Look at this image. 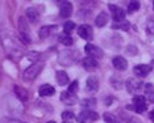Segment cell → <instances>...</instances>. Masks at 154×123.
<instances>
[{"label": "cell", "mask_w": 154, "mask_h": 123, "mask_svg": "<svg viewBox=\"0 0 154 123\" xmlns=\"http://www.w3.org/2000/svg\"><path fill=\"white\" fill-rule=\"evenodd\" d=\"M74 29H75V22H72V21H67V22H65V25H63L65 34H70Z\"/></svg>", "instance_id": "28"}, {"label": "cell", "mask_w": 154, "mask_h": 123, "mask_svg": "<svg viewBox=\"0 0 154 123\" xmlns=\"http://www.w3.org/2000/svg\"><path fill=\"white\" fill-rule=\"evenodd\" d=\"M150 119H152V121L154 122V110L152 111V113H150Z\"/></svg>", "instance_id": "35"}, {"label": "cell", "mask_w": 154, "mask_h": 123, "mask_svg": "<svg viewBox=\"0 0 154 123\" xmlns=\"http://www.w3.org/2000/svg\"><path fill=\"white\" fill-rule=\"evenodd\" d=\"M111 83H112V85H113L116 89H119L121 85H122V81L120 80V77L119 76H113V77H111Z\"/></svg>", "instance_id": "30"}, {"label": "cell", "mask_w": 154, "mask_h": 123, "mask_svg": "<svg viewBox=\"0 0 154 123\" xmlns=\"http://www.w3.org/2000/svg\"><path fill=\"white\" fill-rule=\"evenodd\" d=\"M78 34L80 38H83V40H92V36H94V30L92 28L90 25H87V24H83V25H80L78 28Z\"/></svg>", "instance_id": "8"}, {"label": "cell", "mask_w": 154, "mask_h": 123, "mask_svg": "<svg viewBox=\"0 0 154 123\" xmlns=\"http://www.w3.org/2000/svg\"><path fill=\"white\" fill-rule=\"evenodd\" d=\"M97 118H99V115L94 110H83L78 115V122L79 123H94Z\"/></svg>", "instance_id": "3"}, {"label": "cell", "mask_w": 154, "mask_h": 123, "mask_svg": "<svg viewBox=\"0 0 154 123\" xmlns=\"http://www.w3.org/2000/svg\"><path fill=\"white\" fill-rule=\"evenodd\" d=\"M112 64H113V67L116 69H119V71H125V69L128 68L127 59L122 58V57H115L112 59Z\"/></svg>", "instance_id": "11"}, {"label": "cell", "mask_w": 154, "mask_h": 123, "mask_svg": "<svg viewBox=\"0 0 154 123\" xmlns=\"http://www.w3.org/2000/svg\"><path fill=\"white\" fill-rule=\"evenodd\" d=\"M3 45H4V48L5 51L8 52L9 55H13V57H20V54H21V51L17 48V46L15 43H13L12 41H9L8 38H7V41L3 38Z\"/></svg>", "instance_id": "9"}, {"label": "cell", "mask_w": 154, "mask_h": 123, "mask_svg": "<svg viewBox=\"0 0 154 123\" xmlns=\"http://www.w3.org/2000/svg\"><path fill=\"white\" fill-rule=\"evenodd\" d=\"M76 90H78V81L75 80V81H72L71 84H70L67 92H69V93H71V94H75V93H76Z\"/></svg>", "instance_id": "32"}, {"label": "cell", "mask_w": 154, "mask_h": 123, "mask_svg": "<svg viewBox=\"0 0 154 123\" xmlns=\"http://www.w3.org/2000/svg\"><path fill=\"white\" fill-rule=\"evenodd\" d=\"M140 1H131L129 3V5H128V12L129 13H133V12H136V10H138L140 9Z\"/></svg>", "instance_id": "29"}, {"label": "cell", "mask_w": 154, "mask_h": 123, "mask_svg": "<svg viewBox=\"0 0 154 123\" xmlns=\"http://www.w3.org/2000/svg\"><path fill=\"white\" fill-rule=\"evenodd\" d=\"M109 10L112 13V19L115 20V22H120V21L125 20V12L124 9L120 8L116 4H109Z\"/></svg>", "instance_id": "5"}, {"label": "cell", "mask_w": 154, "mask_h": 123, "mask_svg": "<svg viewBox=\"0 0 154 123\" xmlns=\"http://www.w3.org/2000/svg\"><path fill=\"white\" fill-rule=\"evenodd\" d=\"M26 17H28V20H30L32 22H37L38 19H40V15H38L36 8H28L26 9Z\"/></svg>", "instance_id": "21"}, {"label": "cell", "mask_w": 154, "mask_h": 123, "mask_svg": "<svg viewBox=\"0 0 154 123\" xmlns=\"http://www.w3.org/2000/svg\"><path fill=\"white\" fill-rule=\"evenodd\" d=\"M146 98L143 96H136L133 98V106H134V111L138 114H142L143 111L148 109V104H146Z\"/></svg>", "instance_id": "4"}, {"label": "cell", "mask_w": 154, "mask_h": 123, "mask_svg": "<svg viewBox=\"0 0 154 123\" xmlns=\"http://www.w3.org/2000/svg\"><path fill=\"white\" fill-rule=\"evenodd\" d=\"M54 88L51 85H49V84H44V85H41L40 90H38V93H40L41 97H49V96H53L54 94Z\"/></svg>", "instance_id": "16"}, {"label": "cell", "mask_w": 154, "mask_h": 123, "mask_svg": "<svg viewBox=\"0 0 154 123\" xmlns=\"http://www.w3.org/2000/svg\"><path fill=\"white\" fill-rule=\"evenodd\" d=\"M53 29V28H50V26H44L42 29L40 30V34H41V38H46L49 37V34H50V30Z\"/></svg>", "instance_id": "31"}, {"label": "cell", "mask_w": 154, "mask_h": 123, "mask_svg": "<svg viewBox=\"0 0 154 123\" xmlns=\"http://www.w3.org/2000/svg\"><path fill=\"white\" fill-rule=\"evenodd\" d=\"M143 84L141 80L138 79H128L127 80V89L129 93H137L138 90H141Z\"/></svg>", "instance_id": "7"}, {"label": "cell", "mask_w": 154, "mask_h": 123, "mask_svg": "<svg viewBox=\"0 0 154 123\" xmlns=\"http://www.w3.org/2000/svg\"><path fill=\"white\" fill-rule=\"evenodd\" d=\"M87 89L90 92H96L97 88H99V81H97V77L96 76H90L87 79Z\"/></svg>", "instance_id": "17"}, {"label": "cell", "mask_w": 154, "mask_h": 123, "mask_svg": "<svg viewBox=\"0 0 154 123\" xmlns=\"http://www.w3.org/2000/svg\"><path fill=\"white\" fill-rule=\"evenodd\" d=\"M61 100L62 102L66 104V105H75L78 102V97L75 96V94H71L69 92H63L61 94Z\"/></svg>", "instance_id": "14"}, {"label": "cell", "mask_w": 154, "mask_h": 123, "mask_svg": "<svg viewBox=\"0 0 154 123\" xmlns=\"http://www.w3.org/2000/svg\"><path fill=\"white\" fill-rule=\"evenodd\" d=\"M20 123H23V122H20Z\"/></svg>", "instance_id": "38"}, {"label": "cell", "mask_w": 154, "mask_h": 123, "mask_svg": "<svg viewBox=\"0 0 154 123\" xmlns=\"http://www.w3.org/2000/svg\"><path fill=\"white\" fill-rule=\"evenodd\" d=\"M129 26H131V24H129L127 20L120 21V22H115L113 25H112V28H113V29H121V30H128Z\"/></svg>", "instance_id": "26"}, {"label": "cell", "mask_w": 154, "mask_h": 123, "mask_svg": "<svg viewBox=\"0 0 154 123\" xmlns=\"http://www.w3.org/2000/svg\"><path fill=\"white\" fill-rule=\"evenodd\" d=\"M146 30H148V33L150 34V36H153V34H154V20H149V21H148Z\"/></svg>", "instance_id": "33"}, {"label": "cell", "mask_w": 154, "mask_h": 123, "mask_svg": "<svg viewBox=\"0 0 154 123\" xmlns=\"http://www.w3.org/2000/svg\"><path fill=\"white\" fill-rule=\"evenodd\" d=\"M150 71H152V67L149 64H138L134 67V73L137 75L138 77H145L148 76Z\"/></svg>", "instance_id": "12"}, {"label": "cell", "mask_w": 154, "mask_h": 123, "mask_svg": "<svg viewBox=\"0 0 154 123\" xmlns=\"http://www.w3.org/2000/svg\"><path fill=\"white\" fill-rule=\"evenodd\" d=\"M85 51L90 58H94V59H99V58L103 57V51H101L97 46H95V45L87 43L85 46Z\"/></svg>", "instance_id": "6"}, {"label": "cell", "mask_w": 154, "mask_h": 123, "mask_svg": "<svg viewBox=\"0 0 154 123\" xmlns=\"http://www.w3.org/2000/svg\"><path fill=\"white\" fill-rule=\"evenodd\" d=\"M15 94H16V97L19 98L20 101H26L28 100V97H29V94H28V90L25 89V88H23V86H20V85H15Z\"/></svg>", "instance_id": "15"}, {"label": "cell", "mask_w": 154, "mask_h": 123, "mask_svg": "<svg viewBox=\"0 0 154 123\" xmlns=\"http://www.w3.org/2000/svg\"><path fill=\"white\" fill-rule=\"evenodd\" d=\"M78 59H79V54L76 51L66 50V51H62L61 54H59L58 62L61 63L62 66H70V64H74Z\"/></svg>", "instance_id": "2"}, {"label": "cell", "mask_w": 154, "mask_h": 123, "mask_svg": "<svg viewBox=\"0 0 154 123\" xmlns=\"http://www.w3.org/2000/svg\"><path fill=\"white\" fill-rule=\"evenodd\" d=\"M55 77H57V83L59 84V85L63 86V85H66V84H69V76L65 71H58Z\"/></svg>", "instance_id": "20"}, {"label": "cell", "mask_w": 154, "mask_h": 123, "mask_svg": "<svg viewBox=\"0 0 154 123\" xmlns=\"http://www.w3.org/2000/svg\"><path fill=\"white\" fill-rule=\"evenodd\" d=\"M108 15L106 12H101V13H99L97 15V17H96V20H95V24H96V26H99V28H101V26H106L107 25V22H108Z\"/></svg>", "instance_id": "19"}, {"label": "cell", "mask_w": 154, "mask_h": 123, "mask_svg": "<svg viewBox=\"0 0 154 123\" xmlns=\"http://www.w3.org/2000/svg\"><path fill=\"white\" fill-rule=\"evenodd\" d=\"M80 104H82L83 107H86V110H91V109H94L96 106V102L94 98H86V100H83Z\"/></svg>", "instance_id": "25"}, {"label": "cell", "mask_w": 154, "mask_h": 123, "mask_svg": "<svg viewBox=\"0 0 154 123\" xmlns=\"http://www.w3.org/2000/svg\"><path fill=\"white\" fill-rule=\"evenodd\" d=\"M0 123H20V121H16V119H11V118H3Z\"/></svg>", "instance_id": "34"}, {"label": "cell", "mask_w": 154, "mask_h": 123, "mask_svg": "<svg viewBox=\"0 0 154 123\" xmlns=\"http://www.w3.org/2000/svg\"><path fill=\"white\" fill-rule=\"evenodd\" d=\"M72 13V4L69 1H63L59 7V15H61L62 19H67V17L71 16Z\"/></svg>", "instance_id": "10"}, {"label": "cell", "mask_w": 154, "mask_h": 123, "mask_svg": "<svg viewBox=\"0 0 154 123\" xmlns=\"http://www.w3.org/2000/svg\"><path fill=\"white\" fill-rule=\"evenodd\" d=\"M153 9H154V1H153Z\"/></svg>", "instance_id": "37"}, {"label": "cell", "mask_w": 154, "mask_h": 123, "mask_svg": "<svg viewBox=\"0 0 154 123\" xmlns=\"http://www.w3.org/2000/svg\"><path fill=\"white\" fill-rule=\"evenodd\" d=\"M145 98L150 102H154V89L152 84H145Z\"/></svg>", "instance_id": "22"}, {"label": "cell", "mask_w": 154, "mask_h": 123, "mask_svg": "<svg viewBox=\"0 0 154 123\" xmlns=\"http://www.w3.org/2000/svg\"><path fill=\"white\" fill-rule=\"evenodd\" d=\"M120 118H121V123H142L138 118L129 115L125 111H120Z\"/></svg>", "instance_id": "18"}, {"label": "cell", "mask_w": 154, "mask_h": 123, "mask_svg": "<svg viewBox=\"0 0 154 123\" xmlns=\"http://www.w3.org/2000/svg\"><path fill=\"white\" fill-rule=\"evenodd\" d=\"M62 121L63 123H74L75 122V115L72 111H65L62 113Z\"/></svg>", "instance_id": "24"}, {"label": "cell", "mask_w": 154, "mask_h": 123, "mask_svg": "<svg viewBox=\"0 0 154 123\" xmlns=\"http://www.w3.org/2000/svg\"><path fill=\"white\" fill-rule=\"evenodd\" d=\"M104 121H106L107 123H120L119 122V119L116 118V115L111 114V113H104Z\"/></svg>", "instance_id": "27"}, {"label": "cell", "mask_w": 154, "mask_h": 123, "mask_svg": "<svg viewBox=\"0 0 154 123\" xmlns=\"http://www.w3.org/2000/svg\"><path fill=\"white\" fill-rule=\"evenodd\" d=\"M58 41L61 42L62 45H65V46H71L72 43H74V41H72V38L70 37V34H59L58 36Z\"/></svg>", "instance_id": "23"}, {"label": "cell", "mask_w": 154, "mask_h": 123, "mask_svg": "<svg viewBox=\"0 0 154 123\" xmlns=\"http://www.w3.org/2000/svg\"><path fill=\"white\" fill-rule=\"evenodd\" d=\"M44 66H45L44 62H37V63H34V64H32L30 67H28L25 71H24V75H23L24 80H26V81H32V80H34L41 73Z\"/></svg>", "instance_id": "1"}, {"label": "cell", "mask_w": 154, "mask_h": 123, "mask_svg": "<svg viewBox=\"0 0 154 123\" xmlns=\"http://www.w3.org/2000/svg\"><path fill=\"white\" fill-rule=\"evenodd\" d=\"M48 123H55V122H54V121H49Z\"/></svg>", "instance_id": "36"}, {"label": "cell", "mask_w": 154, "mask_h": 123, "mask_svg": "<svg viewBox=\"0 0 154 123\" xmlns=\"http://www.w3.org/2000/svg\"><path fill=\"white\" fill-rule=\"evenodd\" d=\"M82 66H83V68H86L87 71H91V69H96L97 67H99V63H97L96 59H94V58H85L82 60Z\"/></svg>", "instance_id": "13"}]
</instances>
